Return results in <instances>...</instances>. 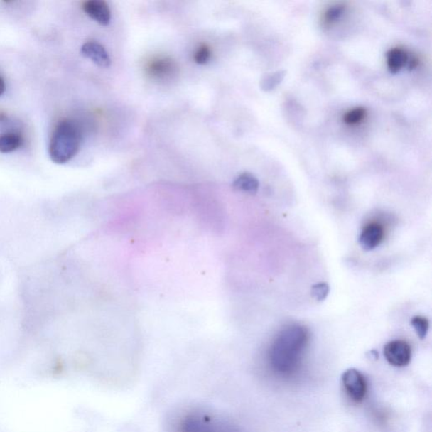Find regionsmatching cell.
Here are the masks:
<instances>
[{"mask_svg": "<svg viewBox=\"0 0 432 432\" xmlns=\"http://www.w3.org/2000/svg\"><path fill=\"white\" fill-rule=\"evenodd\" d=\"M309 343L310 332L308 328L300 324H291L284 328L269 350L270 369L279 377L294 376L303 364Z\"/></svg>", "mask_w": 432, "mask_h": 432, "instance_id": "1", "label": "cell"}, {"mask_svg": "<svg viewBox=\"0 0 432 432\" xmlns=\"http://www.w3.org/2000/svg\"><path fill=\"white\" fill-rule=\"evenodd\" d=\"M171 432H242L227 418L199 409H187L173 418Z\"/></svg>", "mask_w": 432, "mask_h": 432, "instance_id": "2", "label": "cell"}, {"mask_svg": "<svg viewBox=\"0 0 432 432\" xmlns=\"http://www.w3.org/2000/svg\"><path fill=\"white\" fill-rule=\"evenodd\" d=\"M82 141V134L77 124L71 120H63L53 130L48 152L56 164H65L78 154Z\"/></svg>", "mask_w": 432, "mask_h": 432, "instance_id": "3", "label": "cell"}, {"mask_svg": "<svg viewBox=\"0 0 432 432\" xmlns=\"http://www.w3.org/2000/svg\"><path fill=\"white\" fill-rule=\"evenodd\" d=\"M346 395L355 404H361L367 398L368 384L366 377L357 369L350 368L341 377Z\"/></svg>", "mask_w": 432, "mask_h": 432, "instance_id": "4", "label": "cell"}, {"mask_svg": "<svg viewBox=\"0 0 432 432\" xmlns=\"http://www.w3.org/2000/svg\"><path fill=\"white\" fill-rule=\"evenodd\" d=\"M384 357L391 366L404 367L408 366L412 358V349L408 342L395 340L386 344L384 348Z\"/></svg>", "mask_w": 432, "mask_h": 432, "instance_id": "5", "label": "cell"}, {"mask_svg": "<svg viewBox=\"0 0 432 432\" xmlns=\"http://www.w3.org/2000/svg\"><path fill=\"white\" fill-rule=\"evenodd\" d=\"M384 237V226L378 222H371L363 228L359 237V243L364 251H372L381 245Z\"/></svg>", "mask_w": 432, "mask_h": 432, "instance_id": "6", "label": "cell"}, {"mask_svg": "<svg viewBox=\"0 0 432 432\" xmlns=\"http://www.w3.org/2000/svg\"><path fill=\"white\" fill-rule=\"evenodd\" d=\"M83 11L87 15L102 26H107L111 21L109 6L102 0H88L82 4Z\"/></svg>", "mask_w": 432, "mask_h": 432, "instance_id": "7", "label": "cell"}, {"mask_svg": "<svg viewBox=\"0 0 432 432\" xmlns=\"http://www.w3.org/2000/svg\"><path fill=\"white\" fill-rule=\"evenodd\" d=\"M80 52L84 57L91 60L97 66L107 68L111 65L110 57L108 55L105 48L96 40H90V42L83 44Z\"/></svg>", "mask_w": 432, "mask_h": 432, "instance_id": "8", "label": "cell"}, {"mask_svg": "<svg viewBox=\"0 0 432 432\" xmlns=\"http://www.w3.org/2000/svg\"><path fill=\"white\" fill-rule=\"evenodd\" d=\"M409 55L402 48H394L387 53V65L391 73H398L406 65Z\"/></svg>", "mask_w": 432, "mask_h": 432, "instance_id": "9", "label": "cell"}, {"mask_svg": "<svg viewBox=\"0 0 432 432\" xmlns=\"http://www.w3.org/2000/svg\"><path fill=\"white\" fill-rule=\"evenodd\" d=\"M23 143V138L20 134L10 132L0 134V153L7 154L16 151Z\"/></svg>", "mask_w": 432, "mask_h": 432, "instance_id": "10", "label": "cell"}, {"mask_svg": "<svg viewBox=\"0 0 432 432\" xmlns=\"http://www.w3.org/2000/svg\"><path fill=\"white\" fill-rule=\"evenodd\" d=\"M176 68L177 67H176L173 61L168 60V58H162V60L151 63V65L148 67V71L155 77L165 78L173 74Z\"/></svg>", "mask_w": 432, "mask_h": 432, "instance_id": "11", "label": "cell"}, {"mask_svg": "<svg viewBox=\"0 0 432 432\" xmlns=\"http://www.w3.org/2000/svg\"><path fill=\"white\" fill-rule=\"evenodd\" d=\"M234 188L237 190L249 193H256L259 190V183L254 175L250 173H242L238 177L233 183Z\"/></svg>", "mask_w": 432, "mask_h": 432, "instance_id": "12", "label": "cell"}, {"mask_svg": "<svg viewBox=\"0 0 432 432\" xmlns=\"http://www.w3.org/2000/svg\"><path fill=\"white\" fill-rule=\"evenodd\" d=\"M286 74V71L281 70L264 76L263 79L260 81L261 89L264 92L273 91L282 82Z\"/></svg>", "mask_w": 432, "mask_h": 432, "instance_id": "13", "label": "cell"}, {"mask_svg": "<svg viewBox=\"0 0 432 432\" xmlns=\"http://www.w3.org/2000/svg\"><path fill=\"white\" fill-rule=\"evenodd\" d=\"M411 325L414 330H416V334L420 339H425L428 333L430 328V323L428 319L423 316H415L411 319Z\"/></svg>", "mask_w": 432, "mask_h": 432, "instance_id": "14", "label": "cell"}, {"mask_svg": "<svg viewBox=\"0 0 432 432\" xmlns=\"http://www.w3.org/2000/svg\"><path fill=\"white\" fill-rule=\"evenodd\" d=\"M345 10L344 4H339L328 8L325 14H324V21L328 25L335 23L337 21L340 19V17L343 16Z\"/></svg>", "mask_w": 432, "mask_h": 432, "instance_id": "15", "label": "cell"}, {"mask_svg": "<svg viewBox=\"0 0 432 432\" xmlns=\"http://www.w3.org/2000/svg\"><path fill=\"white\" fill-rule=\"evenodd\" d=\"M367 115V110L364 107H355L354 109L346 112L344 116V122L348 125H355L361 123Z\"/></svg>", "mask_w": 432, "mask_h": 432, "instance_id": "16", "label": "cell"}, {"mask_svg": "<svg viewBox=\"0 0 432 432\" xmlns=\"http://www.w3.org/2000/svg\"><path fill=\"white\" fill-rule=\"evenodd\" d=\"M328 293H330V286L325 282L315 284L310 290V294L318 301L325 300Z\"/></svg>", "mask_w": 432, "mask_h": 432, "instance_id": "17", "label": "cell"}, {"mask_svg": "<svg viewBox=\"0 0 432 432\" xmlns=\"http://www.w3.org/2000/svg\"><path fill=\"white\" fill-rule=\"evenodd\" d=\"M211 57V51L208 46L202 45L195 54V61L199 65H205Z\"/></svg>", "mask_w": 432, "mask_h": 432, "instance_id": "18", "label": "cell"}, {"mask_svg": "<svg viewBox=\"0 0 432 432\" xmlns=\"http://www.w3.org/2000/svg\"><path fill=\"white\" fill-rule=\"evenodd\" d=\"M6 82H4L2 76H0V96H2L4 92H6Z\"/></svg>", "mask_w": 432, "mask_h": 432, "instance_id": "19", "label": "cell"}]
</instances>
